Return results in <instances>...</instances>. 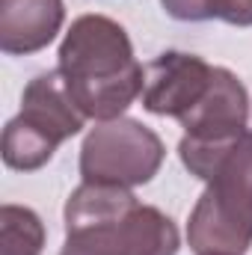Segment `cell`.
I'll use <instances>...</instances> for the list:
<instances>
[{"mask_svg": "<svg viewBox=\"0 0 252 255\" xmlns=\"http://www.w3.org/2000/svg\"><path fill=\"white\" fill-rule=\"evenodd\" d=\"M196 255H247L252 247V130L223 157L187 220Z\"/></svg>", "mask_w": 252, "mask_h": 255, "instance_id": "cell-2", "label": "cell"}, {"mask_svg": "<svg viewBox=\"0 0 252 255\" xmlns=\"http://www.w3.org/2000/svg\"><path fill=\"white\" fill-rule=\"evenodd\" d=\"M60 74L86 119H119L142 95L145 68L136 63L127 30L107 15H80L60 45Z\"/></svg>", "mask_w": 252, "mask_h": 255, "instance_id": "cell-1", "label": "cell"}, {"mask_svg": "<svg viewBox=\"0 0 252 255\" xmlns=\"http://www.w3.org/2000/svg\"><path fill=\"white\" fill-rule=\"evenodd\" d=\"M160 6L175 21H211L220 15V0H160Z\"/></svg>", "mask_w": 252, "mask_h": 255, "instance_id": "cell-11", "label": "cell"}, {"mask_svg": "<svg viewBox=\"0 0 252 255\" xmlns=\"http://www.w3.org/2000/svg\"><path fill=\"white\" fill-rule=\"evenodd\" d=\"M57 148L60 145H54L48 136L33 130L18 116L9 119L6 128H3V163L9 169H15V172H36V169H42L54 157Z\"/></svg>", "mask_w": 252, "mask_h": 255, "instance_id": "cell-8", "label": "cell"}, {"mask_svg": "<svg viewBox=\"0 0 252 255\" xmlns=\"http://www.w3.org/2000/svg\"><path fill=\"white\" fill-rule=\"evenodd\" d=\"M45 223L33 208L3 205L0 208V255H42Z\"/></svg>", "mask_w": 252, "mask_h": 255, "instance_id": "cell-9", "label": "cell"}, {"mask_svg": "<svg viewBox=\"0 0 252 255\" xmlns=\"http://www.w3.org/2000/svg\"><path fill=\"white\" fill-rule=\"evenodd\" d=\"M63 0H0V51L27 57L48 48L63 30Z\"/></svg>", "mask_w": 252, "mask_h": 255, "instance_id": "cell-6", "label": "cell"}, {"mask_svg": "<svg viewBox=\"0 0 252 255\" xmlns=\"http://www.w3.org/2000/svg\"><path fill=\"white\" fill-rule=\"evenodd\" d=\"M217 18L232 27H252V0H220Z\"/></svg>", "mask_w": 252, "mask_h": 255, "instance_id": "cell-12", "label": "cell"}, {"mask_svg": "<svg viewBox=\"0 0 252 255\" xmlns=\"http://www.w3.org/2000/svg\"><path fill=\"white\" fill-rule=\"evenodd\" d=\"M110 229L119 255H178L181 238L175 223L154 205H136Z\"/></svg>", "mask_w": 252, "mask_h": 255, "instance_id": "cell-7", "label": "cell"}, {"mask_svg": "<svg viewBox=\"0 0 252 255\" xmlns=\"http://www.w3.org/2000/svg\"><path fill=\"white\" fill-rule=\"evenodd\" d=\"M119 223V220H116ZM113 226V223H110ZM60 255H119L113 247L110 229H80V232H65V244Z\"/></svg>", "mask_w": 252, "mask_h": 255, "instance_id": "cell-10", "label": "cell"}, {"mask_svg": "<svg viewBox=\"0 0 252 255\" xmlns=\"http://www.w3.org/2000/svg\"><path fill=\"white\" fill-rule=\"evenodd\" d=\"M18 119L27 122L33 130H39L42 136H48L54 145L71 139L86 125V116L80 113V107L68 95V86H65L60 68L36 74L24 86Z\"/></svg>", "mask_w": 252, "mask_h": 255, "instance_id": "cell-5", "label": "cell"}, {"mask_svg": "<svg viewBox=\"0 0 252 255\" xmlns=\"http://www.w3.org/2000/svg\"><path fill=\"white\" fill-rule=\"evenodd\" d=\"M211 77L214 65L205 63L202 57L184 51H166L145 65V83L139 95L142 107L154 116L181 119L208 92Z\"/></svg>", "mask_w": 252, "mask_h": 255, "instance_id": "cell-4", "label": "cell"}, {"mask_svg": "<svg viewBox=\"0 0 252 255\" xmlns=\"http://www.w3.org/2000/svg\"><path fill=\"white\" fill-rule=\"evenodd\" d=\"M163 139L136 119L98 122L80 145V178L89 184L139 187L163 166Z\"/></svg>", "mask_w": 252, "mask_h": 255, "instance_id": "cell-3", "label": "cell"}]
</instances>
